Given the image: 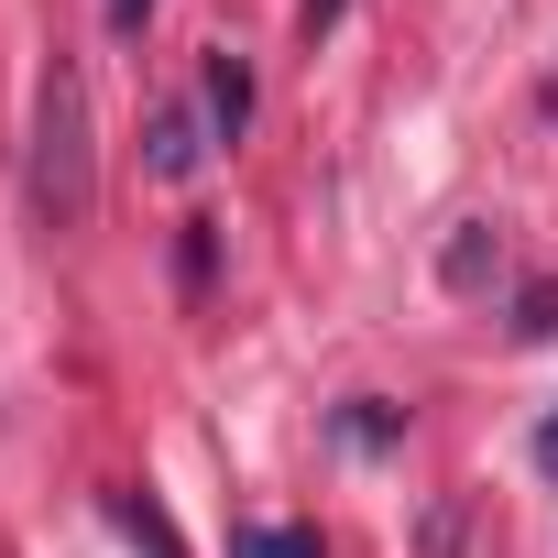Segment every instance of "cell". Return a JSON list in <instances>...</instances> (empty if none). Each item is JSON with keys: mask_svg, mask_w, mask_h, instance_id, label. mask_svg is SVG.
<instances>
[{"mask_svg": "<svg viewBox=\"0 0 558 558\" xmlns=\"http://www.w3.org/2000/svg\"><path fill=\"white\" fill-rule=\"evenodd\" d=\"M34 208H45V230H88V208H99V143H88L77 56H45V77H34Z\"/></svg>", "mask_w": 558, "mask_h": 558, "instance_id": "obj_1", "label": "cell"}, {"mask_svg": "<svg viewBox=\"0 0 558 558\" xmlns=\"http://www.w3.org/2000/svg\"><path fill=\"white\" fill-rule=\"evenodd\" d=\"M208 121H219V143H241V132H252V66H241L230 45L208 56Z\"/></svg>", "mask_w": 558, "mask_h": 558, "instance_id": "obj_2", "label": "cell"}, {"mask_svg": "<svg viewBox=\"0 0 558 558\" xmlns=\"http://www.w3.org/2000/svg\"><path fill=\"white\" fill-rule=\"evenodd\" d=\"M197 154H208V143H197V121H186V110H154V143H143V165H154L165 186H186V175H197Z\"/></svg>", "mask_w": 558, "mask_h": 558, "instance_id": "obj_3", "label": "cell"}, {"mask_svg": "<svg viewBox=\"0 0 558 558\" xmlns=\"http://www.w3.org/2000/svg\"><path fill=\"white\" fill-rule=\"evenodd\" d=\"M471 525H482V504L471 493H438L427 525H416V558H471Z\"/></svg>", "mask_w": 558, "mask_h": 558, "instance_id": "obj_4", "label": "cell"}, {"mask_svg": "<svg viewBox=\"0 0 558 558\" xmlns=\"http://www.w3.org/2000/svg\"><path fill=\"white\" fill-rule=\"evenodd\" d=\"M208 274H219V219H186V230H175V286L208 296Z\"/></svg>", "mask_w": 558, "mask_h": 558, "instance_id": "obj_5", "label": "cell"}, {"mask_svg": "<svg viewBox=\"0 0 558 558\" xmlns=\"http://www.w3.org/2000/svg\"><path fill=\"white\" fill-rule=\"evenodd\" d=\"M482 274H493V230H460V241H449V286L482 296Z\"/></svg>", "mask_w": 558, "mask_h": 558, "instance_id": "obj_6", "label": "cell"}, {"mask_svg": "<svg viewBox=\"0 0 558 558\" xmlns=\"http://www.w3.org/2000/svg\"><path fill=\"white\" fill-rule=\"evenodd\" d=\"M241 558H318L307 525H241Z\"/></svg>", "mask_w": 558, "mask_h": 558, "instance_id": "obj_7", "label": "cell"}, {"mask_svg": "<svg viewBox=\"0 0 558 558\" xmlns=\"http://www.w3.org/2000/svg\"><path fill=\"white\" fill-rule=\"evenodd\" d=\"M340 438H351V449H384V438H405V416H395V405H373V395H362V405H351V416H340Z\"/></svg>", "mask_w": 558, "mask_h": 558, "instance_id": "obj_8", "label": "cell"}, {"mask_svg": "<svg viewBox=\"0 0 558 558\" xmlns=\"http://www.w3.org/2000/svg\"><path fill=\"white\" fill-rule=\"evenodd\" d=\"M514 340H558V286H525L514 296Z\"/></svg>", "mask_w": 558, "mask_h": 558, "instance_id": "obj_9", "label": "cell"}, {"mask_svg": "<svg viewBox=\"0 0 558 558\" xmlns=\"http://www.w3.org/2000/svg\"><path fill=\"white\" fill-rule=\"evenodd\" d=\"M340 12H351V0H296V34H307V45H318V34H329V23H340Z\"/></svg>", "mask_w": 558, "mask_h": 558, "instance_id": "obj_10", "label": "cell"}, {"mask_svg": "<svg viewBox=\"0 0 558 558\" xmlns=\"http://www.w3.org/2000/svg\"><path fill=\"white\" fill-rule=\"evenodd\" d=\"M143 12H154V0H110V34H143Z\"/></svg>", "mask_w": 558, "mask_h": 558, "instance_id": "obj_11", "label": "cell"}, {"mask_svg": "<svg viewBox=\"0 0 558 558\" xmlns=\"http://www.w3.org/2000/svg\"><path fill=\"white\" fill-rule=\"evenodd\" d=\"M536 471H558V416H547V427H536Z\"/></svg>", "mask_w": 558, "mask_h": 558, "instance_id": "obj_12", "label": "cell"}]
</instances>
